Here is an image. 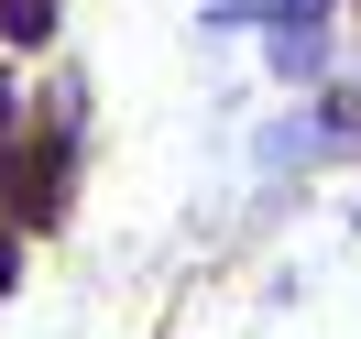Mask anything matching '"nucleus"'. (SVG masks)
Segmentation results:
<instances>
[{
  "label": "nucleus",
  "instance_id": "2",
  "mask_svg": "<svg viewBox=\"0 0 361 339\" xmlns=\"http://www.w3.org/2000/svg\"><path fill=\"white\" fill-rule=\"evenodd\" d=\"M11 273H23V252H11V241H0V295H11Z\"/></svg>",
  "mask_w": 361,
  "mask_h": 339
},
{
  "label": "nucleus",
  "instance_id": "1",
  "mask_svg": "<svg viewBox=\"0 0 361 339\" xmlns=\"http://www.w3.org/2000/svg\"><path fill=\"white\" fill-rule=\"evenodd\" d=\"M0 33H11V44H44V33H55V0H0Z\"/></svg>",
  "mask_w": 361,
  "mask_h": 339
}]
</instances>
